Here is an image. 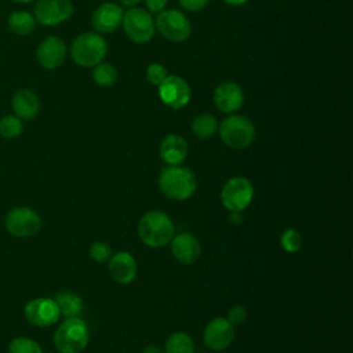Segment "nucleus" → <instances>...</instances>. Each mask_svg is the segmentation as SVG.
Here are the masks:
<instances>
[{
	"mask_svg": "<svg viewBox=\"0 0 353 353\" xmlns=\"http://www.w3.org/2000/svg\"><path fill=\"white\" fill-rule=\"evenodd\" d=\"M138 236L143 244L153 248H161L175 236V226L171 218L159 210L148 211L138 223Z\"/></svg>",
	"mask_w": 353,
	"mask_h": 353,
	"instance_id": "1",
	"label": "nucleus"
},
{
	"mask_svg": "<svg viewBox=\"0 0 353 353\" xmlns=\"http://www.w3.org/2000/svg\"><path fill=\"white\" fill-rule=\"evenodd\" d=\"M159 188L164 196L171 200H186L192 197L197 189L194 174L181 165L164 167L159 176Z\"/></svg>",
	"mask_w": 353,
	"mask_h": 353,
	"instance_id": "2",
	"label": "nucleus"
},
{
	"mask_svg": "<svg viewBox=\"0 0 353 353\" xmlns=\"http://www.w3.org/2000/svg\"><path fill=\"white\" fill-rule=\"evenodd\" d=\"M108 52V44L102 36L92 32L79 34L70 47L72 59L81 68H94L101 63Z\"/></svg>",
	"mask_w": 353,
	"mask_h": 353,
	"instance_id": "3",
	"label": "nucleus"
},
{
	"mask_svg": "<svg viewBox=\"0 0 353 353\" xmlns=\"http://www.w3.org/2000/svg\"><path fill=\"white\" fill-rule=\"evenodd\" d=\"M88 327L83 319L68 317L54 334L55 347L61 353H80L88 345Z\"/></svg>",
	"mask_w": 353,
	"mask_h": 353,
	"instance_id": "4",
	"label": "nucleus"
},
{
	"mask_svg": "<svg viewBox=\"0 0 353 353\" xmlns=\"http://www.w3.org/2000/svg\"><path fill=\"white\" fill-rule=\"evenodd\" d=\"M222 142L232 149H245L255 139V127L252 121L241 114H230L218 125Z\"/></svg>",
	"mask_w": 353,
	"mask_h": 353,
	"instance_id": "5",
	"label": "nucleus"
},
{
	"mask_svg": "<svg viewBox=\"0 0 353 353\" xmlns=\"http://www.w3.org/2000/svg\"><path fill=\"white\" fill-rule=\"evenodd\" d=\"M254 199V186L245 176H233L222 188L221 201L230 212L244 211Z\"/></svg>",
	"mask_w": 353,
	"mask_h": 353,
	"instance_id": "6",
	"label": "nucleus"
},
{
	"mask_svg": "<svg viewBox=\"0 0 353 353\" xmlns=\"http://www.w3.org/2000/svg\"><path fill=\"white\" fill-rule=\"evenodd\" d=\"M123 28L130 40L137 44H143L152 40L154 36V21L149 11L143 8L131 7L123 15Z\"/></svg>",
	"mask_w": 353,
	"mask_h": 353,
	"instance_id": "7",
	"label": "nucleus"
},
{
	"mask_svg": "<svg viewBox=\"0 0 353 353\" xmlns=\"http://www.w3.org/2000/svg\"><path fill=\"white\" fill-rule=\"evenodd\" d=\"M156 29L170 41L181 43L189 39L192 33V25L188 17L178 10H165L160 11L154 21Z\"/></svg>",
	"mask_w": 353,
	"mask_h": 353,
	"instance_id": "8",
	"label": "nucleus"
},
{
	"mask_svg": "<svg viewBox=\"0 0 353 353\" xmlns=\"http://www.w3.org/2000/svg\"><path fill=\"white\" fill-rule=\"evenodd\" d=\"M41 228L40 215L28 207L11 210L6 216V229L15 237L34 236Z\"/></svg>",
	"mask_w": 353,
	"mask_h": 353,
	"instance_id": "9",
	"label": "nucleus"
},
{
	"mask_svg": "<svg viewBox=\"0 0 353 353\" xmlns=\"http://www.w3.org/2000/svg\"><path fill=\"white\" fill-rule=\"evenodd\" d=\"M73 14L70 0H39L34 6L36 22L44 26H55L68 21Z\"/></svg>",
	"mask_w": 353,
	"mask_h": 353,
	"instance_id": "10",
	"label": "nucleus"
},
{
	"mask_svg": "<svg viewBox=\"0 0 353 353\" xmlns=\"http://www.w3.org/2000/svg\"><path fill=\"white\" fill-rule=\"evenodd\" d=\"M159 97L165 106L178 110L189 103L190 87L179 76H167L159 85Z\"/></svg>",
	"mask_w": 353,
	"mask_h": 353,
	"instance_id": "11",
	"label": "nucleus"
},
{
	"mask_svg": "<svg viewBox=\"0 0 353 353\" xmlns=\"http://www.w3.org/2000/svg\"><path fill=\"white\" fill-rule=\"evenodd\" d=\"M26 320L34 327H50L59 319V309L51 298H34L25 305Z\"/></svg>",
	"mask_w": 353,
	"mask_h": 353,
	"instance_id": "12",
	"label": "nucleus"
},
{
	"mask_svg": "<svg viewBox=\"0 0 353 353\" xmlns=\"http://www.w3.org/2000/svg\"><path fill=\"white\" fill-rule=\"evenodd\" d=\"M234 338V325L223 317L212 319L204 328L203 339L211 350H225Z\"/></svg>",
	"mask_w": 353,
	"mask_h": 353,
	"instance_id": "13",
	"label": "nucleus"
},
{
	"mask_svg": "<svg viewBox=\"0 0 353 353\" xmlns=\"http://www.w3.org/2000/svg\"><path fill=\"white\" fill-rule=\"evenodd\" d=\"M66 57V47L61 37L48 36L39 44L36 50V58L39 63L48 70L59 68Z\"/></svg>",
	"mask_w": 353,
	"mask_h": 353,
	"instance_id": "14",
	"label": "nucleus"
},
{
	"mask_svg": "<svg viewBox=\"0 0 353 353\" xmlns=\"http://www.w3.org/2000/svg\"><path fill=\"white\" fill-rule=\"evenodd\" d=\"M212 101L221 112L233 113L243 106L244 92L237 83L225 81L215 88Z\"/></svg>",
	"mask_w": 353,
	"mask_h": 353,
	"instance_id": "15",
	"label": "nucleus"
},
{
	"mask_svg": "<svg viewBox=\"0 0 353 353\" xmlns=\"http://www.w3.org/2000/svg\"><path fill=\"white\" fill-rule=\"evenodd\" d=\"M124 11L116 3H102L92 14V26L98 33H112L123 22Z\"/></svg>",
	"mask_w": 353,
	"mask_h": 353,
	"instance_id": "16",
	"label": "nucleus"
},
{
	"mask_svg": "<svg viewBox=\"0 0 353 353\" xmlns=\"http://www.w3.org/2000/svg\"><path fill=\"white\" fill-rule=\"evenodd\" d=\"M170 244L174 258L181 263L192 265L197 262L201 255L200 243L192 233H178L172 237Z\"/></svg>",
	"mask_w": 353,
	"mask_h": 353,
	"instance_id": "17",
	"label": "nucleus"
},
{
	"mask_svg": "<svg viewBox=\"0 0 353 353\" xmlns=\"http://www.w3.org/2000/svg\"><path fill=\"white\" fill-rule=\"evenodd\" d=\"M109 274L119 284H130L137 277L138 266L135 258L130 252H117L110 256Z\"/></svg>",
	"mask_w": 353,
	"mask_h": 353,
	"instance_id": "18",
	"label": "nucleus"
},
{
	"mask_svg": "<svg viewBox=\"0 0 353 353\" xmlns=\"http://www.w3.org/2000/svg\"><path fill=\"white\" fill-rule=\"evenodd\" d=\"M188 156V143L183 137L170 134L160 143V157L168 165H179Z\"/></svg>",
	"mask_w": 353,
	"mask_h": 353,
	"instance_id": "19",
	"label": "nucleus"
},
{
	"mask_svg": "<svg viewBox=\"0 0 353 353\" xmlns=\"http://www.w3.org/2000/svg\"><path fill=\"white\" fill-rule=\"evenodd\" d=\"M11 108L14 114L21 120H30L37 116L40 110V101L33 91L23 88L14 94Z\"/></svg>",
	"mask_w": 353,
	"mask_h": 353,
	"instance_id": "20",
	"label": "nucleus"
},
{
	"mask_svg": "<svg viewBox=\"0 0 353 353\" xmlns=\"http://www.w3.org/2000/svg\"><path fill=\"white\" fill-rule=\"evenodd\" d=\"M36 18L30 12L25 10H18L10 14L8 17V28L12 33L18 36H28L36 28Z\"/></svg>",
	"mask_w": 353,
	"mask_h": 353,
	"instance_id": "21",
	"label": "nucleus"
},
{
	"mask_svg": "<svg viewBox=\"0 0 353 353\" xmlns=\"http://www.w3.org/2000/svg\"><path fill=\"white\" fill-rule=\"evenodd\" d=\"M58 309H59V314L63 317H77L81 313L83 309V303L79 295L70 292V291H62L58 292L54 298Z\"/></svg>",
	"mask_w": 353,
	"mask_h": 353,
	"instance_id": "22",
	"label": "nucleus"
},
{
	"mask_svg": "<svg viewBox=\"0 0 353 353\" xmlns=\"http://www.w3.org/2000/svg\"><path fill=\"white\" fill-rule=\"evenodd\" d=\"M218 130V120L210 113H201L192 121V132L201 139H207Z\"/></svg>",
	"mask_w": 353,
	"mask_h": 353,
	"instance_id": "23",
	"label": "nucleus"
},
{
	"mask_svg": "<svg viewBox=\"0 0 353 353\" xmlns=\"http://www.w3.org/2000/svg\"><path fill=\"white\" fill-rule=\"evenodd\" d=\"M164 353H194L193 339L185 332H174L165 341Z\"/></svg>",
	"mask_w": 353,
	"mask_h": 353,
	"instance_id": "24",
	"label": "nucleus"
},
{
	"mask_svg": "<svg viewBox=\"0 0 353 353\" xmlns=\"http://www.w3.org/2000/svg\"><path fill=\"white\" fill-rule=\"evenodd\" d=\"M92 79L101 87H112L117 81V70L112 63L101 62L94 66Z\"/></svg>",
	"mask_w": 353,
	"mask_h": 353,
	"instance_id": "25",
	"label": "nucleus"
},
{
	"mask_svg": "<svg viewBox=\"0 0 353 353\" xmlns=\"http://www.w3.org/2000/svg\"><path fill=\"white\" fill-rule=\"evenodd\" d=\"M23 131V124L15 114H7L0 119V135L7 139L17 138Z\"/></svg>",
	"mask_w": 353,
	"mask_h": 353,
	"instance_id": "26",
	"label": "nucleus"
},
{
	"mask_svg": "<svg viewBox=\"0 0 353 353\" xmlns=\"http://www.w3.org/2000/svg\"><path fill=\"white\" fill-rule=\"evenodd\" d=\"M8 353H43L41 346L26 336H17L10 342Z\"/></svg>",
	"mask_w": 353,
	"mask_h": 353,
	"instance_id": "27",
	"label": "nucleus"
},
{
	"mask_svg": "<svg viewBox=\"0 0 353 353\" xmlns=\"http://www.w3.org/2000/svg\"><path fill=\"white\" fill-rule=\"evenodd\" d=\"M280 244L284 251L294 254L302 248V236L298 230L288 228L280 236Z\"/></svg>",
	"mask_w": 353,
	"mask_h": 353,
	"instance_id": "28",
	"label": "nucleus"
},
{
	"mask_svg": "<svg viewBox=\"0 0 353 353\" xmlns=\"http://www.w3.org/2000/svg\"><path fill=\"white\" fill-rule=\"evenodd\" d=\"M112 255V247L105 241H95L90 247V256L98 263L108 262Z\"/></svg>",
	"mask_w": 353,
	"mask_h": 353,
	"instance_id": "29",
	"label": "nucleus"
},
{
	"mask_svg": "<svg viewBox=\"0 0 353 353\" xmlns=\"http://www.w3.org/2000/svg\"><path fill=\"white\" fill-rule=\"evenodd\" d=\"M167 69L164 68V65L161 63H150L146 69V79L149 80V83H152L153 85H160L165 77H167Z\"/></svg>",
	"mask_w": 353,
	"mask_h": 353,
	"instance_id": "30",
	"label": "nucleus"
},
{
	"mask_svg": "<svg viewBox=\"0 0 353 353\" xmlns=\"http://www.w3.org/2000/svg\"><path fill=\"white\" fill-rule=\"evenodd\" d=\"M226 319H228L233 325L241 324V323L247 319V310H245L243 306L236 305V306H233V307L229 309Z\"/></svg>",
	"mask_w": 353,
	"mask_h": 353,
	"instance_id": "31",
	"label": "nucleus"
},
{
	"mask_svg": "<svg viewBox=\"0 0 353 353\" xmlns=\"http://www.w3.org/2000/svg\"><path fill=\"white\" fill-rule=\"evenodd\" d=\"M181 7L186 11H192V12H196V11H200L203 10L210 0H178Z\"/></svg>",
	"mask_w": 353,
	"mask_h": 353,
	"instance_id": "32",
	"label": "nucleus"
},
{
	"mask_svg": "<svg viewBox=\"0 0 353 353\" xmlns=\"http://www.w3.org/2000/svg\"><path fill=\"white\" fill-rule=\"evenodd\" d=\"M168 0H145V4L150 12H160L164 10Z\"/></svg>",
	"mask_w": 353,
	"mask_h": 353,
	"instance_id": "33",
	"label": "nucleus"
},
{
	"mask_svg": "<svg viewBox=\"0 0 353 353\" xmlns=\"http://www.w3.org/2000/svg\"><path fill=\"white\" fill-rule=\"evenodd\" d=\"M229 221L232 222V225H239L241 222V215L240 212H230Z\"/></svg>",
	"mask_w": 353,
	"mask_h": 353,
	"instance_id": "34",
	"label": "nucleus"
},
{
	"mask_svg": "<svg viewBox=\"0 0 353 353\" xmlns=\"http://www.w3.org/2000/svg\"><path fill=\"white\" fill-rule=\"evenodd\" d=\"M142 353H164V352L159 346H156V345H149V346H146L143 349Z\"/></svg>",
	"mask_w": 353,
	"mask_h": 353,
	"instance_id": "35",
	"label": "nucleus"
},
{
	"mask_svg": "<svg viewBox=\"0 0 353 353\" xmlns=\"http://www.w3.org/2000/svg\"><path fill=\"white\" fill-rule=\"evenodd\" d=\"M226 4L229 6H243L245 4L248 0H223Z\"/></svg>",
	"mask_w": 353,
	"mask_h": 353,
	"instance_id": "36",
	"label": "nucleus"
},
{
	"mask_svg": "<svg viewBox=\"0 0 353 353\" xmlns=\"http://www.w3.org/2000/svg\"><path fill=\"white\" fill-rule=\"evenodd\" d=\"M121 4L127 6V7H135L141 0H120Z\"/></svg>",
	"mask_w": 353,
	"mask_h": 353,
	"instance_id": "37",
	"label": "nucleus"
},
{
	"mask_svg": "<svg viewBox=\"0 0 353 353\" xmlns=\"http://www.w3.org/2000/svg\"><path fill=\"white\" fill-rule=\"evenodd\" d=\"M12 1H15V3H30L33 0H12Z\"/></svg>",
	"mask_w": 353,
	"mask_h": 353,
	"instance_id": "38",
	"label": "nucleus"
}]
</instances>
